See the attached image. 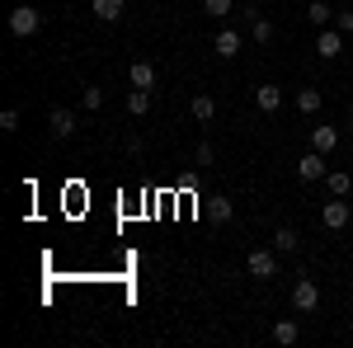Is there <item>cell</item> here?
<instances>
[{
	"label": "cell",
	"mask_w": 353,
	"mask_h": 348,
	"mask_svg": "<svg viewBox=\"0 0 353 348\" xmlns=\"http://www.w3.org/2000/svg\"><path fill=\"white\" fill-rule=\"evenodd\" d=\"M245 268H250V278H259V283H269V278H278V249H250L245 254Z\"/></svg>",
	"instance_id": "cell-1"
},
{
	"label": "cell",
	"mask_w": 353,
	"mask_h": 348,
	"mask_svg": "<svg viewBox=\"0 0 353 348\" xmlns=\"http://www.w3.org/2000/svg\"><path fill=\"white\" fill-rule=\"evenodd\" d=\"M5 24H10V33H14V38H33V33L43 28V14H38L33 5H14Z\"/></svg>",
	"instance_id": "cell-2"
},
{
	"label": "cell",
	"mask_w": 353,
	"mask_h": 348,
	"mask_svg": "<svg viewBox=\"0 0 353 348\" xmlns=\"http://www.w3.org/2000/svg\"><path fill=\"white\" fill-rule=\"evenodd\" d=\"M48 127H52L57 141H71V136L81 132V123H76V108H61V104H57L52 113H48Z\"/></svg>",
	"instance_id": "cell-3"
},
{
	"label": "cell",
	"mask_w": 353,
	"mask_h": 348,
	"mask_svg": "<svg viewBox=\"0 0 353 348\" xmlns=\"http://www.w3.org/2000/svg\"><path fill=\"white\" fill-rule=\"evenodd\" d=\"M349 221H353V207L344 198H330L325 207H321V226H325V231H344Z\"/></svg>",
	"instance_id": "cell-4"
},
{
	"label": "cell",
	"mask_w": 353,
	"mask_h": 348,
	"mask_svg": "<svg viewBox=\"0 0 353 348\" xmlns=\"http://www.w3.org/2000/svg\"><path fill=\"white\" fill-rule=\"evenodd\" d=\"M316 306H321L316 278H297V283H292V311H316Z\"/></svg>",
	"instance_id": "cell-5"
},
{
	"label": "cell",
	"mask_w": 353,
	"mask_h": 348,
	"mask_svg": "<svg viewBox=\"0 0 353 348\" xmlns=\"http://www.w3.org/2000/svg\"><path fill=\"white\" fill-rule=\"evenodd\" d=\"M325 174H330V161L321 156V151H306V156H297V179L316 184V179H325Z\"/></svg>",
	"instance_id": "cell-6"
},
{
	"label": "cell",
	"mask_w": 353,
	"mask_h": 348,
	"mask_svg": "<svg viewBox=\"0 0 353 348\" xmlns=\"http://www.w3.org/2000/svg\"><path fill=\"white\" fill-rule=\"evenodd\" d=\"M316 52L325 57V61H334V57L344 52V33H339L334 24H330V28H321V33H316Z\"/></svg>",
	"instance_id": "cell-7"
},
{
	"label": "cell",
	"mask_w": 353,
	"mask_h": 348,
	"mask_svg": "<svg viewBox=\"0 0 353 348\" xmlns=\"http://www.w3.org/2000/svg\"><path fill=\"white\" fill-rule=\"evenodd\" d=\"M254 108L259 113H278L283 108V90L278 85H254Z\"/></svg>",
	"instance_id": "cell-8"
},
{
	"label": "cell",
	"mask_w": 353,
	"mask_h": 348,
	"mask_svg": "<svg viewBox=\"0 0 353 348\" xmlns=\"http://www.w3.org/2000/svg\"><path fill=\"white\" fill-rule=\"evenodd\" d=\"M128 76H132V85H137V90H156V66H151L146 57H137L132 66H128Z\"/></svg>",
	"instance_id": "cell-9"
},
{
	"label": "cell",
	"mask_w": 353,
	"mask_h": 348,
	"mask_svg": "<svg viewBox=\"0 0 353 348\" xmlns=\"http://www.w3.org/2000/svg\"><path fill=\"white\" fill-rule=\"evenodd\" d=\"M212 48H217V57H221V61L241 57V33H236V28H217V43H212Z\"/></svg>",
	"instance_id": "cell-10"
},
{
	"label": "cell",
	"mask_w": 353,
	"mask_h": 348,
	"mask_svg": "<svg viewBox=\"0 0 353 348\" xmlns=\"http://www.w3.org/2000/svg\"><path fill=\"white\" fill-rule=\"evenodd\" d=\"M334 146H339V127H311V151H321V156H330V151H334Z\"/></svg>",
	"instance_id": "cell-11"
},
{
	"label": "cell",
	"mask_w": 353,
	"mask_h": 348,
	"mask_svg": "<svg viewBox=\"0 0 353 348\" xmlns=\"http://www.w3.org/2000/svg\"><path fill=\"white\" fill-rule=\"evenodd\" d=\"M189 113H193V123H212V118H217V99H212V94H193Z\"/></svg>",
	"instance_id": "cell-12"
},
{
	"label": "cell",
	"mask_w": 353,
	"mask_h": 348,
	"mask_svg": "<svg viewBox=\"0 0 353 348\" xmlns=\"http://www.w3.org/2000/svg\"><path fill=\"white\" fill-rule=\"evenodd\" d=\"M273 249H278V254H297L301 236L292 231V226H278V231H273Z\"/></svg>",
	"instance_id": "cell-13"
},
{
	"label": "cell",
	"mask_w": 353,
	"mask_h": 348,
	"mask_svg": "<svg viewBox=\"0 0 353 348\" xmlns=\"http://www.w3.org/2000/svg\"><path fill=\"white\" fill-rule=\"evenodd\" d=\"M321 104H325V94H321L316 85L297 90V113H306V118H311V113H321Z\"/></svg>",
	"instance_id": "cell-14"
},
{
	"label": "cell",
	"mask_w": 353,
	"mask_h": 348,
	"mask_svg": "<svg viewBox=\"0 0 353 348\" xmlns=\"http://www.w3.org/2000/svg\"><path fill=\"white\" fill-rule=\"evenodd\" d=\"M90 10H94V19H104V24H118V19H123V0H90Z\"/></svg>",
	"instance_id": "cell-15"
},
{
	"label": "cell",
	"mask_w": 353,
	"mask_h": 348,
	"mask_svg": "<svg viewBox=\"0 0 353 348\" xmlns=\"http://www.w3.org/2000/svg\"><path fill=\"white\" fill-rule=\"evenodd\" d=\"M297 339H301V325H297V320H278V325H273V344L292 348Z\"/></svg>",
	"instance_id": "cell-16"
},
{
	"label": "cell",
	"mask_w": 353,
	"mask_h": 348,
	"mask_svg": "<svg viewBox=\"0 0 353 348\" xmlns=\"http://www.w3.org/2000/svg\"><path fill=\"white\" fill-rule=\"evenodd\" d=\"M325 184H330V198H349V193H353V174H344V170H330Z\"/></svg>",
	"instance_id": "cell-17"
},
{
	"label": "cell",
	"mask_w": 353,
	"mask_h": 348,
	"mask_svg": "<svg viewBox=\"0 0 353 348\" xmlns=\"http://www.w3.org/2000/svg\"><path fill=\"white\" fill-rule=\"evenodd\" d=\"M128 113H132V118H146V113H151V90H128Z\"/></svg>",
	"instance_id": "cell-18"
},
{
	"label": "cell",
	"mask_w": 353,
	"mask_h": 348,
	"mask_svg": "<svg viewBox=\"0 0 353 348\" xmlns=\"http://www.w3.org/2000/svg\"><path fill=\"white\" fill-rule=\"evenodd\" d=\"M306 19H311L316 28H330L334 24V10H330L325 0H311V5H306Z\"/></svg>",
	"instance_id": "cell-19"
},
{
	"label": "cell",
	"mask_w": 353,
	"mask_h": 348,
	"mask_svg": "<svg viewBox=\"0 0 353 348\" xmlns=\"http://www.w3.org/2000/svg\"><path fill=\"white\" fill-rule=\"evenodd\" d=\"M208 216H212V221H217V226H226V221H231V216H236V207H231V198H212V203H208Z\"/></svg>",
	"instance_id": "cell-20"
},
{
	"label": "cell",
	"mask_w": 353,
	"mask_h": 348,
	"mask_svg": "<svg viewBox=\"0 0 353 348\" xmlns=\"http://www.w3.org/2000/svg\"><path fill=\"white\" fill-rule=\"evenodd\" d=\"M81 108L85 113H99V108H104V90H99V85H85L81 90Z\"/></svg>",
	"instance_id": "cell-21"
},
{
	"label": "cell",
	"mask_w": 353,
	"mask_h": 348,
	"mask_svg": "<svg viewBox=\"0 0 353 348\" xmlns=\"http://www.w3.org/2000/svg\"><path fill=\"white\" fill-rule=\"evenodd\" d=\"M250 33H254V43L264 48V43H273V24L264 19V14H254V24H250Z\"/></svg>",
	"instance_id": "cell-22"
},
{
	"label": "cell",
	"mask_w": 353,
	"mask_h": 348,
	"mask_svg": "<svg viewBox=\"0 0 353 348\" xmlns=\"http://www.w3.org/2000/svg\"><path fill=\"white\" fill-rule=\"evenodd\" d=\"M212 161H217L212 141H198V151H193V165H198V170H212Z\"/></svg>",
	"instance_id": "cell-23"
},
{
	"label": "cell",
	"mask_w": 353,
	"mask_h": 348,
	"mask_svg": "<svg viewBox=\"0 0 353 348\" xmlns=\"http://www.w3.org/2000/svg\"><path fill=\"white\" fill-rule=\"evenodd\" d=\"M203 10H208L212 19H226V14L236 10V0H203Z\"/></svg>",
	"instance_id": "cell-24"
},
{
	"label": "cell",
	"mask_w": 353,
	"mask_h": 348,
	"mask_svg": "<svg viewBox=\"0 0 353 348\" xmlns=\"http://www.w3.org/2000/svg\"><path fill=\"white\" fill-rule=\"evenodd\" d=\"M0 132H19V108H5L0 113Z\"/></svg>",
	"instance_id": "cell-25"
},
{
	"label": "cell",
	"mask_w": 353,
	"mask_h": 348,
	"mask_svg": "<svg viewBox=\"0 0 353 348\" xmlns=\"http://www.w3.org/2000/svg\"><path fill=\"white\" fill-rule=\"evenodd\" d=\"M334 28L339 33H353V10H334Z\"/></svg>",
	"instance_id": "cell-26"
}]
</instances>
